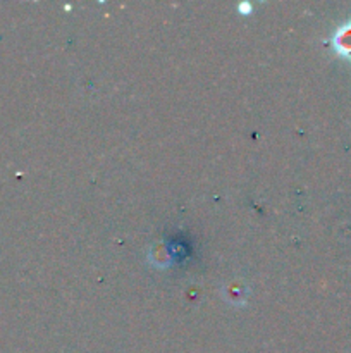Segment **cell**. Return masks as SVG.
<instances>
[{
  "instance_id": "obj_1",
  "label": "cell",
  "mask_w": 351,
  "mask_h": 353,
  "mask_svg": "<svg viewBox=\"0 0 351 353\" xmlns=\"http://www.w3.org/2000/svg\"><path fill=\"white\" fill-rule=\"evenodd\" d=\"M332 45L341 57L351 61V23L344 24L336 31L332 38Z\"/></svg>"
}]
</instances>
